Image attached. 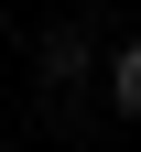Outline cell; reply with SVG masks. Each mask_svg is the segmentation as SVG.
<instances>
[{
  "label": "cell",
  "mask_w": 141,
  "mask_h": 152,
  "mask_svg": "<svg viewBox=\"0 0 141 152\" xmlns=\"http://www.w3.org/2000/svg\"><path fill=\"white\" fill-rule=\"evenodd\" d=\"M87 76V33H44V87H76Z\"/></svg>",
  "instance_id": "6da1fadb"
},
{
  "label": "cell",
  "mask_w": 141,
  "mask_h": 152,
  "mask_svg": "<svg viewBox=\"0 0 141 152\" xmlns=\"http://www.w3.org/2000/svg\"><path fill=\"white\" fill-rule=\"evenodd\" d=\"M109 109H119V120H141V44L109 54Z\"/></svg>",
  "instance_id": "7a4b0ae2"
}]
</instances>
